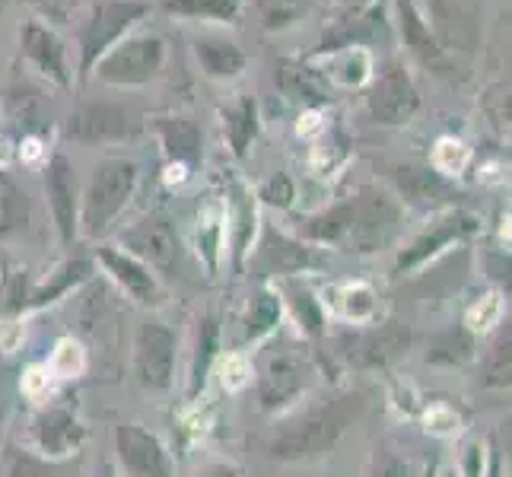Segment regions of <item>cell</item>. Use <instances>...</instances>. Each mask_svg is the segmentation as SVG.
Masks as SVG:
<instances>
[{
    "mask_svg": "<svg viewBox=\"0 0 512 477\" xmlns=\"http://www.w3.org/2000/svg\"><path fill=\"white\" fill-rule=\"evenodd\" d=\"M93 477H118V468L112 465V462H102L99 468H96V474Z\"/></svg>",
    "mask_w": 512,
    "mask_h": 477,
    "instance_id": "c3c4849f",
    "label": "cell"
},
{
    "mask_svg": "<svg viewBox=\"0 0 512 477\" xmlns=\"http://www.w3.org/2000/svg\"><path fill=\"white\" fill-rule=\"evenodd\" d=\"M274 290L280 293V303L290 309L299 331H303L306 338L319 341L325 334V306H322V299L315 296L306 284H296V280H284V284L274 287Z\"/></svg>",
    "mask_w": 512,
    "mask_h": 477,
    "instance_id": "f546056e",
    "label": "cell"
},
{
    "mask_svg": "<svg viewBox=\"0 0 512 477\" xmlns=\"http://www.w3.org/2000/svg\"><path fill=\"white\" fill-rule=\"evenodd\" d=\"M20 55L23 61L58 90L74 86V67L67 61V45L61 35L42 20H26L20 29Z\"/></svg>",
    "mask_w": 512,
    "mask_h": 477,
    "instance_id": "2e32d148",
    "label": "cell"
},
{
    "mask_svg": "<svg viewBox=\"0 0 512 477\" xmlns=\"http://www.w3.org/2000/svg\"><path fill=\"white\" fill-rule=\"evenodd\" d=\"M353 4H357V7H369V4H373V0H353Z\"/></svg>",
    "mask_w": 512,
    "mask_h": 477,
    "instance_id": "816d5d0a",
    "label": "cell"
},
{
    "mask_svg": "<svg viewBox=\"0 0 512 477\" xmlns=\"http://www.w3.org/2000/svg\"><path fill=\"white\" fill-rule=\"evenodd\" d=\"M220 350V325L214 315H207L201 328H198V344H194V357H191V376H188V401H194L207 385L210 363L217 360Z\"/></svg>",
    "mask_w": 512,
    "mask_h": 477,
    "instance_id": "836d02e7",
    "label": "cell"
},
{
    "mask_svg": "<svg viewBox=\"0 0 512 477\" xmlns=\"http://www.w3.org/2000/svg\"><path fill=\"white\" fill-rule=\"evenodd\" d=\"M140 134V118L121 102H83L64 121V137L74 144H125Z\"/></svg>",
    "mask_w": 512,
    "mask_h": 477,
    "instance_id": "30bf717a",
    "label": "cell"
},
{
    "mask_svg": "<svg viewBox=\"0 0 512 477\" xmlns=\"http://www.w3.org/2000/svg\"><path fill=\"white\" fill-rule=\"evenodd\" d=\"M0 7H4V0H0Z\"/></svg>",
    "mask_w": 512,
    "mask_h": 477,
    "instance_id": "f5cc1de1",
    "label": "cell"
},
{
    "mask_svg": "<svg viewBox=\"0 0 512 477\" xmlns=\"http://www.w3.org/2000/svg\"><path fill=\"white\" fill-rule=\"evenodd\" d=\"M274 80H277L280 90H284V96H290L296 102L319 105V102H328L331 99V83L325 80L322 70H315L309 64H299V61L277 64Z\"/></svg>",
    "mask_w": 512,
    "mask_h": 477,
    "instance_id": "f1b7e54d",
    "label": "cell"
},
{
    "mask_svg": "<svg viewBox=\"0 0 512 477\" xmlns=\"http://www.w3.org/2000/svg\"><path fill=\"white\" fill-rule=\"evenodd\" d=\"M140 185V163L131 156H102L80 188V236L99 239L125 214Z\"/></svg>",
    "mask_w": 512,
    "mask_h": 477,
    "instance_id": "3957f363",
    "label": "cell"
},
{
    "mask_svg": "<svg viewBox=\"0 0 512 477\" xmlns=\"http://www.w3.org/2000/svg\"><path fill=\"white\" fill-rule=\"evenodd\" d=\"M220 125L229 153L236 159H245L258 137V102L252 96H242L233 105H226V109H220Z\"/></svg>",
    "mask_w": 512,
    "mask_h": 477,
    "instance_id": "83f0119b",
    "label": "cell"
},
{
    "mask_svg": "<svg viewBox=\"0 0 512 477\" xmlns=\"http://www.w3.org/2000/svg\"><path fill=\"white\" fill-rule=\"evenodd\" d=\"M484 446H481V439H471V443L465 446L462 452V462H458V468H462V477H484Z\"/></svg>",
    "mask_w": 512,
    "mask_h": 477,
    "instance_id": "f6af8a7d",
    "label": "cell"
},
{
    "mask_svg": "<svg viewBox=\"0 0 512 477\" xmlns=\"http://www.w3.org/2000/svg\"><path fill=\"white\" fill-rule=\"evenodd\" d=\"M90 277H93V261H86V258H70V261H64L61 268L45 280V284H32L29 309L26 312H39V309H45L51 303H61L67 293L80 290Z\"/></svg>",
    "mask_w": 512,
    "mask_h": 477,
    "instance_id": "4316f807",
    "label": "cell"
},
{
    "mask_svg": "<svg viewBox=\"0 0 512 477\" xmlns=\"http://www.w3.org/2000/svg\"><path fill=\"white\" fill-rule=\"evenodd\" d=\"M7 118L13 121V125H20L23 134L35 128V121H39V93L29 90V86H16V90H10L7 96Z\"/></svg>",
    "mask_w": 512,
    "mask_h": 477,
    "instance_id": "ab89813d",
    "label": "cell"
},
{
    "mask_svg": "<svg viewBox=\"0 0 512 477\" xmlns=\"http://www.w3.org/2000/svg\"><path fill=\"white\" fill-rule=\"evenodd\" d=\"M147 13L150 0H96L80 26V80L90 77L105 51H112L125 35H131Z\"/></svg>",
    "mask_w": 512,
    "mask_h": 477,
    "instance_id": "8992f818",
    "label": "cell"
},
{
    "mask_svg": "<svg viewBox=\"0 0 512 477\" xmlns=\"http://www.w3.org/2000/svg\"><path fill=\"white\" fill-rule=\"evenodd\" d=\"M334 306L347 318L350 325H373L376 318V290L369 284H344L338 293H334Z\"/></svg>",
    "mask_w": 512,
    "mask_h": 477,
    "instance_id": "e575fe53",
    "label": "cell"
},
{
    "mask_svg": "<svg viewBox=\"0 0 512 477\" xmlns=\"http://www.w3.org/2000/svg\"><path fill=\"white\" fill-rule=\"evenodd\" d=\"M249 268L261 277H293V274H309L322 268V258L315 255V249H309V242L280 233L274 226H264L261 239L252 245L249 255Z\"/></svg>",
    "mask_w": 512,
    "mask_h": 477,
    "instance_id": "7c38bea8",
    "label": "cell"
},
{
    "mask_svg": "<svg viewBox=\"0 0 512 477\" xmlns=\"http://www.w3.org/2000/svg\"><path fill=\"white\" fill-rule=\"evenodd\" d=\"M118 249H125L137 261H144L156 277L175 274L179 271V261H182L179 229H175V220L166 214V210H150L147 217L131 223L125 233H121Z\"/></svg>",
    "mask_w": 512,
    "mask_h": 477,
    "instance_id": "ba28073f",
    "label": "cell"
},
{
    "mask_svg": "<svg viewBox=\"0 0 512 477\" xmlns=\"http://www.w3.org/2000/svg\"><path fill=\"white\" fill-rule=\"evenodd\" d=\"M166 58L169 45L160 32H131L112 51H105L90 77L105 86H118V90H137L163 74Z\"/></svg>",
    "mask_w": 512,
    "mask_h": 477,
    "instance_id": "277c9868",
    "label": "cell"
},
{
    "mask_svg": "<svg viewBox=\"0 0 512 477\" xmlns=\"http://www.w3.org/2000/svg\"><path fill=\"white\" fill-rule=\"evenodd\" d=\"M226 220H233V226H229V236H233V271L242 274L245 261L252 255L255 233H258V201L252 198V191L239 182L229 188Z\"/></svg>",
    "mask_w": 512,
    "mask_h": 477,
    "instance_id": "cb8c5ba5",
    "label": "cell"
},
{
    "mask_svg": "<svg viewBox=\"0 0 512 477\" xmlns=\"http://www.w3.org/2000/svg\"><path fill=\"white\" fill-rule=\"evenodd\" d=\"M96 261L102 264V271L121 287V293H128L137 306H147V309L163 306V284L144 261H137L125 249H118V245H99Z\"/></svg>",
    "mask_w": 512,
    "mask_h": 477,
    "instance_id": "d6986e66",
    "label": "cell"
},
{
    "mask_svg": "<svg viewBox=\"0 0 512 477\" xmlns=\"http://www.w3.org/2000/svg\"><path fill=\"white\" fill-rule=\"evenodd\" d=\"M411 344L408 328H401L398 322H385L382 328H369L357 334H344L338 341L341 357H347L353 366L360 369H385L388 363H395Z\"/></svg>",
    "mask_w": 512,
    "mask_h": 477,
    "instance_id": "e0dca14e",
    "label": "cell"
},
{
    "mask_svg": "<svg viewBox=\"0 0 512 477\" xmlns=\"http://www.w3.org/2000/svg\"><path fill=\"white\" fill-rule=\"evenodd\" d=\"M179 366V334L160 318H147L134 334V376L147 392H169Z\"/></svg>",
    "mask_w": 512,
    "mask_h": 477,
    "instance_id": "9c48e42d",
    "label": "cell"
},
{
    "mask_svg": "<svg viewBox=\"0 0 512 477\" xmlns=\"http://www.w3.org/2000/svg\"><path fill=\"white\" fill-rule=\"evenodd\" d=\"M373 477H414V465H411L404 455H395V452H382V455L376 458Z\"/></svg>",
    "mask_w": 512,
    "mask_h": 477,
    "instance_id": "ee69618b",
    "label": "cell"
},
{
    "mask_svg": "<svg viewBox=\"0 0 512 477\" xmlns=\"http://www.w3.org/2000/svg\"><path fill=\"white\" fill-rule=\"evenodd\" d=\"M223 239H226V207L220 201H210V204L201 207V214H198V233H194L198 258L207 264L210 274L220 268Z\"/></svg>",
    "mask_w": 512,
    "mask_h": 477,
    "instance_id": "1f68e13d",
    "label": "cell"
},
{
    "mask_svg": "<svg viewBox=\"0 0 512 477\" xmlns=\"http://www.w3.org/2000/svg\"><path fill=\"white\" fill-rule=\"evenodd\" d=\"M194 477H242L236 465H229V462H210L204 468H198V474Z\"/></svg>",
    "mask_w": 512,
    "mask_h": 477,
    "instance_id": "7dc6e473",
    "label": "cell"
},
{
    "mask_svg": "<svg viewBox=\"0 0 512 477\" xmlns=\"http://www.w3.org/2000/svg\"><path fill=\"white\" fill-rule=\"evenodd\" d=\"M474 233H478V220L465 214V210H449V214L436 217L420 236H414L411 245H404L395 261V274H411V271L423 268L427 261L443 255L446 249H452V245L465 242Z\"/></svg>",
    "mask_w": 512,
    "mask_h": 477,
    "instance_id": "9a60e30c",
    "label": "cell"
},
{
    "mask_svg": "<svg viewBox=\"0 0 512 477\" xmlns=\"http://www.w3.org/2000/svg\"><path fill=\"white\" fill-rule=\"evenodd\" d=\"M252 7H255L261 29L284 32L303 20L309 10V0H252Z\"/></svg>",
    "mask_w": 512,
    "mask_h": 477,
    "instance_id": "8d00e7d4",
    "label": "cell"
},
{
    "mask_svg": "<svg viewBox=\"0 0 512 477\" xmlns=\"http://www.w3.org/2000/svg\"><path fill=\"white\" fill-rule=\"evenodd\" d=\"M484 385L506 388L509 385V328H500L490 350L484 353Z\"/></svg>",
    "mask_w": 512,
    "mask_h": 477,
    "instance_id": "74e56055",
    "label": "cell"
},
{
    "mask_svg": "<svg viewBox=\"0 0 512 477\" xmlns=\"http://www.w3.org/2000/svg\"><path fill=\"white\" fill-rule=\"evenodd\" d=\"M191 48H194V58H198V67L210 80L233 83L245 74V67H249V58H245L239 42L229 39L223 32H201Z\"/></svg>",
    "mask_w": 512,
    "mask_h": 477,
    "instance_id": "603a6c76",
    "label": "cell"
},
{
    "mask_svg": "<svg viewBox=\"0 0 512 477\" xmlns=\"http://www.w3.org/2000/svg\"><path fill=\"white\" fill-rule=\"evenodd\" d=\"M401 220V204L395 194L379 188H360L350 198L315 210L296 220V239L338 245L350 252H376L379 245L395 233Z\"/></svg>",
    "mask_w": 512,
    "mask_h": 477,
    "instance_id": "6da1fadb",
    "label": "cell"
},
{
    "mask_svg": "<svg viewBox=\"0 0 512 477\" xmlns=\"http://www.w3.org/2000/svg\"><path fill=\"white\" fill-rule=\"evenodd\" d=\"M255 201L268 204V207H277V210H290L293 201H296V185L287 172H274L271 179H264L258 185V194Z\"/></svg>",
    "mask_w": 512,
    "mask_h": 477,
    "instance_id": "b9f144b4",
    "label": "cell"
},
{
    "mask_svg": "<svg viewBox=\"0 0 512 477\" xmlns=\"http://www.w3.org/2000/svg\"><path fill=\"white\" fill-rule=\"evenodd\" d=\"M163 10L175 20L233 26L242 13V0H163Z\"/></svg>",
    "mask_w": 512,
    "mask_h": 477,
    "instance_id": "d6a6232c",
    "label": "cell"
},
{
    "mask_svg": "<svg viewBox=\"0 0 512 477\" xmlns=\"http://www.w3.org/2000/svg\"><path fill=\"white\" fill-rule=\"evenodd\" d=\"M29 443L32 452L45 462H64L86 443V423L77 408H70L64 401H48L45 408L35 411L29 423Z\"/></svg>",
    "mask_w": 512,
    "mask_h": 477,
    "instance_id": "8fae6325",
    "label": "cell"
},
{
    "mask_svg": "<svg viewBox=\"0 0 512 477\" xmlns=\"http://www.w3.org/2000/svg\"><path fill=\"white\" fill-rule=\"evenodd\" d=\"M42 185H45L48 214L58 229L61 245L77 242V236H80V182H77V172L64 153H55L45 163Z\"/></svg>",
    "mask_w": 512,
    "mask_h": 477,
    "instance_id": "5bb4252c",
    "label": "cell"
},
{
    "mask_svg": "<svg viewBox=\"0 0 512 477\" xmlns=\"http://www.w3.org/2000/svg\"><path fill=\"white\" fill-rule=\"evenodd\" d=\"M312 376H315V369L299 347L293 344L268 347L255 366V388H258L261 411L280 414L293 408V404L309 392Z\"/></svg>",
    "mask_w": 512,
    "mask_h": 477,
    "instance_id": "5b68a950",
    "label": "cell"
},
{
    "mask_svg": "<svg viewBox=\"0 0 512 477\" xmlns=\"http://www.w3.org/2000/svg\"><path fill=\"white\" fill-rule=\"evenodd\" d=\"M373 74V58L366 48H344L334 51V61L325 70V80H341L344 86H363Z\"/></svg>",
    "mask_w": 512,
    "mask_h": 477,
    "instance_id": "d590c367",
    "label": "cell"
},
{
    "mask_svg": "<svg viewBox=\"0 0 512 477\" xmlns=\"http://www.w3.org/2000/svg\"><path fill=\"white\" fill-rule=\"evenodd\" d=\"M490 477H500V462H493V468H490Z\"/></svg>",
    "mask_w": 512,
    "mask_h": 477,
    "instance_id": "f907efd6",
    "label": "cell"
},
{
    "mask_svg": "<svg viewBox=\"0 0 512 477\" xmlns=\"http://www.w3.org/2000/svg\"><path fill=\"white\" fill-rule=\"evenodd\" d=\"M156 137H160V147L169 169H179V175H185L201 163L204 156V134L201 128L194 125L191 118L182 115H166V118H156Z\"/></svg>",
    "mask_w": 512,
    "mask_h": 477,
    "instance_id": "7402d4cb",
    "label": "cell"
},
{
    "mask_svg": "<svg viewBox=\"0 0 512 477\" xmlns=\"http://www.w3.org/2000/svg\"><path fill=\"white\" fill-rule=\"evenodd\" d=\"M115 458L125 477H175V462L166 443L140 423L115 427Z\"/></svg>",
    "mask_w": 512,
    "mask_h": 477,
    "instance_id": "4fadbf2b",
    "label": "cell"
},
{
    "mask_svg": "<svg viewBox=\"0 0 512 477\" xmlns=\"http://www.w3.org/2000/svg\"><path fill=\"white\" fill-rule=\"evenodd\" d=\"M436 474H439V465H436V462H430L427 468H423V474H420V477H436Z\"/></svg>",
    "mask_w": 512,
    "mask_h": 477,
    "instance_id": "681fc988",
    "label": "cell"
},
{
    "mask_svg": "<svg viewBox=\"0 0 512 477\" xmlns=\"http://www.w3.org/2000/svg\"><path fill=\"white\" fill-rule=\"evenodd\" d=\"M474 353V334L468 328L449 331L443 338H436L433 353H427V360L433 363H465Z\"/></svg>",
    "mask_w": 512,
    "mask_h": 477,
    "instance_id": "f35d334b",
    "label": "cell"
},
{
    "mask_svg": "<svg viewBox=\"0 0 512 477\" xmlns=\"http://www.w3.org/2000/svg\"><path fill=\"white\" fill-rule=\"evenodd\" d=\"M29 226H32L29 191L10 172H0V239L20 236Z\"/></svg>",
    "mask_w": 512,
    "mask_h": 477,
    "instance_id": "4dcf8cb0",
    "label": "cell"
},
{
    "mask_svg": "<svg viewBox=\"0 0 512 477\" xmlns=\"http://www.w3.org/2000/svg\"><path fill=\"white\" fill-rule=\"evenodd\" d=\"M280 318H284V303H280V293L274 287H261L255 299L249 303L242 315V334H239V347H252L268 341L271 334L280 328Z\"/></svg>",
    "mask_w": 512,
    "mask_h": 477,
    "instance_id": "484cf974",
    "label": "cell"
},
{
    "mask_svg": "<svg viewBox=\"0 0 512 477\" xmlns=\"http://www.w3.org/2000/svg\"><path fill=\"white\" fill-rule=\"evenodd\" d=\"M388 179L395 182L398 198L414 204V207H439V204H449L455 198L452 185L436 169L398 166V169H392V175H388Z\"/></svg>",
    "mask_w": 512,
    "mask_h": 477,
    "instance_id": "d4e9b609",
    "label": "cell"
},
{
    "mask_svg": "<svg viewBox=\"0 0 512 477\" xmlns=\"http://www.w3.org/2000/svg\"><path fill=\"white\" fill-rule=\"evenodd\" d=\"M417 112H420V90L411 70L401 61H388L366 90V115L373 118V125L404 128L417 118Z\"/></svg>",
    "mask_w": 512,
    "mask_h": 477,
    "instance_id": "52a82bcc",
    "label": "cell"
},
{
    "mask_svg": "<svg viewBox=\"0 0 512 477\" xmlns=\"http://www.w3.org/2000/svg\"><path fill=\"white\" fill-rule=\"evenodd\" d=\"M436 42L455 58V51H474L481 39V16L474 10V0H433Z\"/></svg>",
    "mask_w": 512,
    "mask_h": 477,
    "instance_id": "ffe728a7",
    "label": "cell"
},
{
    "mask_svg": "<svg viewBox=\"0 0 512 477\" xmlns=\"http://www.w3.org/2000/svg\"><path fill=\"white\" fill-rule=\"evenodd\" d=\"M61 360H64V366L51 369V373L61 376V379H70V376L83 373V366H86L83 350H80V344H74V341H61V344L55 347V357H51V363H61Z\"/></svg>",
    "mask_w": 512,
    "mask_h": 477,
    "instance_id": "7bdbcfd3",
    "label": "cell"
},
{
    "mask_svg": "<svg viewBox=\"0 0 512 477\" xmlns=\"http://www.w3.org/2000/svg\"><path fill=\"white\" fill-rule=\"evenodd\" d=\"M379 35L388 39V23L382 20V10L353 4L334 20V26L325 29L322 45L315 55H334V51H344V48H366V45H373Z\"/></svg>",
    "mask_w": 512,
    "mask_h": 477,
    "instance_id": "44dd1931",
    "label": "cell"
},
{
    "mask_svg": "<svg viewBox=\"0 0 512 477\" xmlns=\"http://www.w3.org/2000/svg\"><path fill=\"white\" fill-rule=\"evenodd\" d=\"M366 408L360 392H338L322 398L293 414L268 443V452L277 462H312L338 446V439L357 423Z\"/></svg>",
    "mask_w": 512,
    "mask_h": 477,
    "instance_id": "7a4b0ae2",
    "label": "cell"
},
{
    "mask_svg": "<svg viewBox=\"0 0 512 477\" xmlns=\"http://www.w3.org/2000/svg\"><path fill=\"white\" fill-rule=\"evenodd\" d=\"M395 13H398L401 42L408 45L414 61L423 70H430L433 77H452L455 74V58L436 42L430 23L423 20V13H420V7L414 4V0H395Z\"/></svg>",
    "mask_w": 512,
    "mask_h": 477,
    "instance_id": "ac0fdd59",
    "label": "cell"
},
{
    "mask_svg": "<svg viewBox=\"0 0 512 477\" xmlns=\"http://www.w3.org/2000/svg\"><path fill=\"white\" fill-rule=\"evenodd\" d=\"M58 462H45L32 449H7V477H55Z\"/></svg>",
    "mask_w": 512,
    "mask_h": 477,
    "instance_id": "60d3db41",
    "label": "cell"
},
{
    "mask_svg": "<svg viewBox=\"0 0 512 477\" xmlns=\"http://www.w3.org/2000/svg\"><path fill=\"white\" fill-rule=\"evenodd\" d=\"M35 10H39L45 20H55V23H64L67 13L77 7V0H26Z\"/></svg>",
    "mask_w": 512,
    "mask_h": 477,
    "instance_id": "bcb514c9",
    "label": "cell"
}]
</instances>
